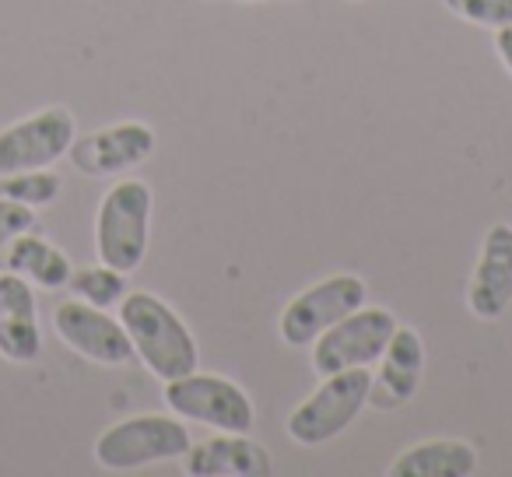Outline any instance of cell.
Listing matches in <instances>:
<instances>
[{
	"mask_svg": "<svg viewBox=\"0 0 512 477\" xmlns=\"http://www.w3.org/2000/svg\"><path fill=\"white\" fill-rule=\"evenodd\" d=\"M120 323L127 330L134 355L158 376L162 383L197 372V341L190 327L151 292H127L120 302Z\"/></svg>",
	"mask_w": 512,
	"mask_h": 477,
	"instance_id": "cell-1",
	"label": "cell"
},
{
	"mask_svg": "<svg viewBox=\"0 0 512 477\" xmlns=\"http://www.w3.org/2000/svg\"><path fill=\"white\" fill-rule=\"evenodd\" d=\"M151 228V190L141 179H120L109 186L95 214V250L99 264L134 274L148 257Z\"/></svg>",
	"mask_w": 512,
	"mask_h": 477,
	"instance_id": "cell-2",
	"label": "cell"
},
{
	"mask_svg": "<svg viewBox=\"0 0 512 477\" xmlns=\"http://www.w3.org/2000/svg\"><path fill=\"white\" fill-rule=\"evenodd\" d=\"M190 432L179 418L169 414H134L127 421H116L95 439V460L99 467L127 474L151 463L183 460L190 449Z\"/></svg>",
	"mask_w": 512,
	"mask_h": 477,
	"instance_id": "cell-3",
	"label": "cell"
},
{
	"mask_svg": "<svg viewBox=\"0 0 512 477\" xmlns=\"http://www.w3.org/2000/svg\"><path fill=\"white\" fill-rule=\"evenodd\" d=\"M372 372L369 369H344L323 379V386L306 397L288 418V435L302 446H323L337 439L351 421L369 404Z\"/></svg>",
	"mask_w": 512,
	"mask_h": 477,
	"instance_id": "cell-4",
	"label": "cell"
},
{
	"mask_svg": "<svg viewBox=\"0 0 512 477\" xmlns=\"http://www.w3.org/2000/svg\"><path fill=\"white\" fill-rule=\"evenodd\" d=\"M165 404L186 421L221 428V432H253V400L242 386L211 372H190L165 383Z\"/></svg>",
	"mask_w": 512,
	"mask_h": 477,
	"instance_id": "cell-5",
	"label": "cell"
},
{
	"mask_svg": "<svg viewBox=\"0 0 512 477\" xmlns=\"http://www.w3.org/2000/svg\"><path fill=\"white\" fill-rule=\"evenodd\" d=\"M397 316L390 309H355L344 320H337L334 327H327L313 341V369L320 376H334L344 369H365L372 365L383 348L390 344L393 330H397Z\"/></svg>",
	"mask_w": 512,
	"mask_h": 477,
	"instance_id": "cell-6",
	"label": "cell"
},
{
	"mask_svg": "<svg viewBox=\"0 0 512 477\" xmlns=\"http://www.w3.org/2000/svg\"><path fill=\"white\" fill-rule=\"evenodd\" d=\"M369 288L358 274H334V278L320 281V285L306 288L285 306L278 320L281 341L292 348H313V341L337 320L365 306Z\"/></svg>",
	"mask_w": 512,
	"mask_h": 477,
	"instance_id": "cell-7",
	"label": "cell"
},
{
	"mask_svg": "<svg viewBox=\"0 0 512 477\" xmlns=\"http://www.w3.org/2000/svg\"><path fill=\"white\" fill-rule=\"evenodd\" d=\"M74 116L64 106L39 109L0 130V176L29 169H50L74 144Z\"/></svg>",
	"mask_w": 512,
	"mask_h": 477,
	"instance_id": "cell-8",
	"label": "cell"
},
{
	"mask_svg": "<svg viewBox=\"0 0 512 477\" xmlns=\"http://www.w3.org/2000/svg\"><path fill=\"white\" fill-rule=\"evenodd\" d=\"M53 327H57L60 341L88 362L127 365L134 358V344H130L123 323L85 299L60 302L57 313H53Z\"/></svg>",
	"mask_w": 512,
	"mask_h": 477,
	"instance_id": "cell-9",
	"label": "cell"
},
{
	"mask_svg": "<svg viewBox=\"0 0 512 477\" xmlns=\"http://www.w3.org/2000/svg\"><path fill=\"white\" fill-rule=\"evenodd\" d=\"M155 130L141 120H127V123H113L106 130H95L88 137H74L71 151V165L81 176H120V172L134 169V165L148 162L151 151H155Z\"/></svg>",
	"mask_w": 512,
	"mask_h": 477,
	"instance_id": "cell-10",
	"label": "cell"
},
{
	"mask_svg": "<svg viewBox=\"0 0 512 477\" xmlns=\"http://www.w3.org/2000/svg\"><path fill=\"white\" fill-rule=\"evenodd\" d=\"M512 306V225L498 221L488 228L481 257L467 285V309L477 320H498Z\"/></svg>",
	"mask_w": 512,
	"mask_h": 477,
	"instance_id": "cell-11",
	"label": "cell"
},
{
	"mask_svg": "<svg viewBox=\"0 0 512 477\" xmlns=\"http://www.w3.org/2000/svg\"><path fill=\"white\" fill-rule=\"evenodd\" d=\"M425 372V344L414 327H397L379 355V376H372L369 404L379 411H397L418 393Z\"/></svg>",
	"mask_w": 512,
	"mask_h": 477,
	"instance_id": "cell-12",
	"label": "cell"
},
{
	"mask_svg": "<svg viewBox=\"0 0 512 477\" xmlns=\"http://www.w3.org/2000/svg\"><path fill=\"white\" fill-rule=\"evenodd\" d=\"M43 351L36 295L18 274H0V355L8 362H36Z\"/></svg>",
	"mask_w": 512,
	"mask_h": 477,
	"instance_id": "cell-13",
	"label": "cell"
},
{
	"mask_svg": "<svg viewBox=\"0 0 512 477\" xmlns=\"http://www.w3.org/2000/svg\"><path fill=\"white\" fill-rule=\"evenodd\" d=\"M186 474L190 477H267L271 453L246 432H228L204 439L186 449Z\"/></svg>",
	"mask_w": 512,
	"mask_h": 477,
	"instance_id": "cell-14",
	"label": "cell"
},
{
	"mask_svg": "<svg viewBox=\"0 0 512 477\" xmlns=\"http://www.w3.org/2000/svg\"><path fill=\"white\" fill-rule=\"evenodd\" d=\"M474 470L477 449L460 439L418 442L390 463V477H470Z\"/></svg>",
	"mask_w": 512,
	"mask_h": 477,
	"instance_id": "cell-15",
	"label": "cell"
},
{
	"mask_svg": "<svg viewBox=\"0 0 512 477\" xmlns=\"http://www.w3.org/2000/svg\"><path fill=\"white\" fill-rule=\"evenodd\" d=\"M8 271L18 274V278L32 281V285L39 288H64L67 281H71V260L64 257V253L57 250V246H50L46 239H39V235H15L11 239V250H8Z\"/></svg>",
	"mask_w": 512,
	"mask_h": 477,
	"instance_id": "cell-16",
	"label": "cell"
},
{
	"mask_svg": "<svg viewBox=\"0 0 512 477\" xmlns=\"http://www.w3.org/2000/svg\"><path fill=\"white\" fill-rule=\"evenodd\" d=\"M71 292L78 295V299L92 302V306L99 309H109L116 306V302H123V295H127V274L123 271H113V267H85V271L71 274Z\"/></svg>",
	"mask_w": 512,
	"mask_h": 477,
	"instance_id": "cell-17",
	"label": "cell"
},
{
	"mask_svg": "<svg viewBox=\"0 0 512 477\" xmlns=\"http://www.w3.org/2000/svg\"><path fill=\"white\" fill-rule=\"evenodd\" d=\"M0 197L18 200L25 207H46L60 197V176L46 169L15 172V176H0Z\"/></svg>",
	"mask_w": 512,
	"mask_h": 477,
	"instance_id": "cell-18",
	"label": "cell"
},
{
	"mask_svg": "<svg viewBox=\"0 0 512 477\" xmlns=\"http://www.w3.org/2000/svg\"><path fill=\"white\" fill-rule=\"evenodd\" d=\"M456 18L481 29H505L512 25V0H442Z\"/></svg>",
	"mask_w": 512,
	"mask_h": 477,
	"instance_id": "cell-19",
	"label": "cell"
},
{
	"mask_svg": "<svg viewBox=\"0 0 512 477\" xmlns=\"http://www.w3.org/2000/svg\"><path fill=\"white\" fill-rule=\"evenodd\" d=\"M36 225V207H25L18 200L0 197V246H8L15 235L29 232Z\"/></svg>",
	"mask_w": 512,
	"mask_h": 477,
	"instance_id": "cell-20",
	"label": "cell"
},
{
	"mask_svg": "<svg viewBox=\"0 0 512 477\" xmlns=\"http://www.w3.org/2000/svg\"><path fill=\"white\" fill-rule=\"evenodd\" d=\"M495 53H498V60L505 64V71L512 74V25L495 29Z\"/></svg>",
	"mask_w": 512,
	"mask_h": 477,
	"instance_id": "cell-21",
	"label": "cell"
},
{
	"mask_svg": "<svg viewBox=\"0 0 512 477\" xmlns=\"http://www.w3.org/2000/svg\"><path fill=\"white\" fill-rule=\"evenodd\" d=\"M242 4H249V0H242Z\"/></svg>",
	"mask_w": 512,
	"mask_h": 477,
	"instance_id": "cell-22",
	"label": "cell"
}]
</instances>
